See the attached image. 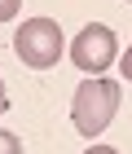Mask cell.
Returning <instances> with one entry per match:
<instances>
[{
  "label": "cell",
  "instance_id": "6da1fadb",
  "mask_svg": "<svg viewBox=\"0 0 132 154\" xmlns=\"http://www.w3.org/2000/svg\"><path fill=\"white\" fill-rule=\"evenodd\" d=\"M119 101H123V88L119 79H106V75H88L79 88H75V101H71V123L79 137H101L110 128V119L119 115Z\"/></svg>",
  "mask_w": 132,
  "mask_h": 154
},
{
  "label": "cell",
  "instance_id": "7a4b0ae2",
  "mask_svg": "<svg viewBox=\"0 0 132 154\" xmlns=\"http://www.w3.org/2000/svg\"><path fill=\"white\" fill-rule=\"evenodd\" d=\"M13 53L22 57V66L31 71H48V66H57L62 57V26L53 18H26L18 26V35H13Z\"/></svg>",
  "mask_w": 132,
  "mask_h": 154
},
{
  "label": "cell",
  "instance_id": "3957f363",
  "mask_svg": "<svg viewBox=\"0 0 132 154\" xmlns=\"http://www.w3.org/2000/svg\"><path fill=\"white\" fill-rule=\"evenodd\" d=\"M115 53H119V40H115V31L101 26V22H88L84 31L71 40V62L79 71H88V75L106 71L110 62H115Z\"/></svg>",
  "mask_w": 132,
  "mask_h": 154
},
{
  "label": "cell",
  "instance_id": "277c9868",
  "mask_svg": "<svg viewBox=\"0 0 132 154\" xmlns=\"http://www.w3.org/2000/svg\"><path fill=\"white\" fill-rule=\"evenodd\" d=\"M0 154H22V141L13 132H0Z\"/></svg>",
  "mask_w": 132,
  "mask_h": 154
},
{
  "label": "cell",
  "instance_id": "5b68a950",
  "mask_svg": "<svg viewBox=\"0 0 132 154\" xmlns=\"http://www.w3.org/2000/svg\"><path fill=\"white\" fill-rule=\"evenodd\" d=\"M18 5H22V0H0V22H9L13 13H18Z\"/></svg>",
  "mask_w": 132,
  "mask_h": 154
},
{
  "label": "cell",
  "instance_id": "8992f818",
  "mask_svg": "<svg viewBox=\"0 0 132 154\" xmlns=\"http://www.w3.org/2000/svg\"><path fill=\"white\" fill-rule=\"evenodd\" d=\"M123 79L132 84V44H128V53H123Z\"/></svg>",
  "mask_w": 132,
  "mask_h": 154
},
{
  "label": "cell",
  "instance_id": "52a82bcc",
  "mask_svg": "<svg viewBox=\"0 0 132 154\" xmlns=\"http://www.w3.org/2000/svg\"><path fill=\"white\" fill-rule=\"evenodd\" d=\"M84 154H119L115 145H93V150H84Z\"/></svg>",
  "mask_w": 132,
  "mask_h": 154
},
{
  "label": "cell",
  "instance_id": "ba28073f",
  "mask_svg": "<svg viewBox=\"0 0 132 154\" xmlns=\"http://www.w3.org/2000/svg\"><path fill=\"white\" fill-rule=\"evenodd\" d=\"M5 106H9V97H5V84H0V115H5Z\"/></svg>",
  "mask_w": 132,
  "mask_h": 154
},
{
  "label": "cell",
  "instance_id": "9c48e42d",
  "mask_svg": "<svg viewBox=\"0 0 132 154\" xmlns=\"http://www.w3.org/2000/svg\"><path fill=\"white\" fill-rule=\"evenodd\" d=\"M128 5H132V0H128Z\"/></svg>",
  "mask_w": 132,
  "mask_h": 154
}]
</instances>
